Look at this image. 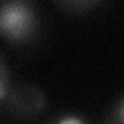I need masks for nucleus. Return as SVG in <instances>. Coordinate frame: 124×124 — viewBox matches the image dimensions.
<instances>
[{
	"mask_svg": "<svg viewBox=\"0 0 124 124\" xmlns=\"http://www.w3.org/2000/svg\"><path fill=\"white\" fill-rule=\"evenodd\" d=\"M42 16L28 0H8L0 3V37L14 46H28L40 37Z\"/></svg>",
	"mask_w": 124,
	"mask_h": 124,
	"instance_id": "nucleus-1",
	"label": "nucleus"
},
{
	"mask_svg": "<svg viewBox=\"0 0 124 124\" xmlns=\"http://www.w3.org/2000/svg\"><path fill=\"white\" fill-rule=\"evenodd\" d=\"M102 124H124V95H118V98L112 101L106 115H104Z\"/></svg>",
	"mask_w": 124,
	"mask_h": 124,
	"instance_id": "nucleus-6",
	"label": "nucleus"
},
{
	"mask_svg": "<svg viewBox=\"0 0 124 124\" xmlns=\"http://www.w3.org/2000/svg\"><path fill=\"white\" fill-rule=\"evenodd\" d=\"M5 107L17 118L31 119L40 116L46 110L48 99L40 87L34 84L22 82L13 85Z\"/></svg>",
	"mask_w": 124,
	"mask_h": 124,
	"instance_id": "nucleus-2",
	"label": "nucleus"
},
{
	"mask_svg": "<svg viewBox=\"0 0 124 124\" xmlns=\"http://www.w3.org/2000/svg\"><path fill=\"white\" fill-rule=\"evenodd\" d=\"M44 124H93L81 112H59L51 115Z\"/></svg>",
	"mask_w": 124,
	"mask_h": 124,
	"instance_id": "nucleus-5",
	"label": "nucleus"
},
{
	"mask_svg": "<svg viewBox=\"0 0 124 124\" xmlns=\"http://www.w3.org/2000/svg\"><path fill=\"white\" fill-rule=\"evenodd\" d=\"M13 75L8 67L6 61L0 56V107H5L9 98L11 88H13Z\"/></svg>",
	"mask_w": 124,
	"mask_h": 124,
	"instance_id": "nucleus-4",
	"label": "nucleus"
},
{
	"mask_svg": "<svg viewBox=\"0 0 124 124\" xmlns=\"http://www.w3.org/2000/svg\"><path fill=\"white\" fill-rule=\"evenodd\" d=\"M102 5L98 0H67V2H54V6L70 16H84L93 13L96 8Z\"/></svg>",
	"mask_w": 124,
	"mask_h": 124,
	"instance_id": "nucleus-3",
	"label": "nucleus"
}]
</instances>
